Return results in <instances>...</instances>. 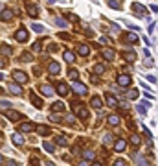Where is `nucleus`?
<instances>
[{"label":"nucleus","instance_id":"72a5a7b5","mask_svg":"<svg viewBox=\"0 0 158 166\" xmlns=\"http://www.w3.org/2000/svg\"><path fill=\"white\" fill-rule=\"evenodd\" d=\"M145 109H147V107H145V105H142V103H138V107H136V111H138L142 116H145V114H147V111H145Z\"/></svg>","mask_w":158,"mask_h":166},{"label":"nucleus","instance_id":"ea45409f","mask_svg":"<svg viewBox=\"0 0 158 166\" xmlns=\"http://www.w3.org/2000/svg\"><path fill=\"white\" fill-rule=\"evenodd\" d=\"M136 98H138V91H134V89L129 91V100H136Z\"/></svg>","mask_w":158,"mask_h":166},{"label":"nucleus","instance_id":"5fc2aeb1","mask_svg":"<svg viewBox=\"0 0 158 166\" xmlns=\"http://www.w3.org/2000/svg\"><path fill=\"white\" fill-rule=\"evenodd\" d=\"M147 79H149L151 83H156V78H154V76H147Z\"/></svg>","mask_w":158,"mask_h":166},{"label":"nucleus","instance_id":"c03bdc74","mask_svg":"<svg viewBox=\"0 0 158 166\" xmlns=\"http://www.w3.org/2000/svg\"><path fill=\"white\" fill-rule=\"evenodd\" d=\"M50 120L52 122H61V114H50Z\"/></svg>","mask_w":158,"mask_h":166},{"label":"nucleus","instance_id":"7ed1b4c3","mask_svg":"<svg viewBox=\"0 0 158 166\" xmlns=\"http://www.w3.org/2000/svg\"><path fill=\"white\" fill-rule=\"evenodd\" d=\"M15 39L18 41V43H26V41H28V30H26V28H20V30H17Z\"/></svg>","mask_w":158,"mask_h":166},{"label":"nucleus","instance_id":"58836bf2","mask_svg":"<svg viewBox=\"0 0 158 166\" xmlns=\"http://www.w3.org/2000/svg\"><path fill=\"white\" fill-rule=\"evenodd\" d=\"M55 24L61 26V28H66L68 26V22H66V20H63V19H55Z\"/></svg>","mask_w":158,"mask_h":166},{"label":"nucleus","instance_id":"393cba45","mask_svg":"<svg viewBox=\"0 0 158 166\" xmlns=\"http://www.w3.org/2000/svg\"><path fill=\"white\" fill-rule=\"evenodd\" d=\"M0 54H2V55H9L11 54V46L2 44V46H0Z\"/></svg>","mask_w":158,"mask_h":166},{"label":"nucleus","instance_id":"864d4df0","mask_svg":"<svg viewBox=\"0 0 158 166\" xmlns=\"http://www.w3.org/2000/svg\"><path fill=\"white\" fill-rule=\"evenodd\" d=\"M112 31H114V33H118V31H120V28H118V24H112Z\"/></svg>","mask_w":158,"mask_h":166},{"label":"nucleus","instance_id":"8fccbe9b","mask_svg":"<svg viewBox=\"0 0 158 166\" xmlns=\"http://www.w3.org/2000/svg\"><path fill=\"white\" fill-rule=\"evenodd\" d=\"M66 122H68V124H74V122H75V118H74L72 114H68V116H66Z\"/></svg>","mask_w":158,"mask_h":166},{"label":"nucleus","instance_id":"c9c22d12","mask_svg":"<svg viewBox=\"0 0 158 166\" xmlns=\"http://www.w3.org/2000/svg\"><path fill=\"white\" fill-rule=\"evenodd\" d=\"M103 142H105V146H111L112 144V135H105L103 137Z\"/></svg>","mask_w":158,"mask_h":166},{"label":"nucleus","instance_id":"a211bd4d","mask_svg":"<svg viewBox=\"0 0 158 166\" xmlns=\"http://www.w3.org/2000/svg\"><path fill=\"white\" fill-rule=\"evenodd\" d=\"M52 111H55V113H63V111H64V103L63 102H55L52 105Z\"/></svg>","mask_w":158,"mask_h":166},{"label":"nucleus","instance_id":"20e7f679","mask_svg":"<svg viewBox=\"0 0 158 166\" xmlns=\"http://www.w3.org/2000/svg\"><path fill=\"white\" fill-rule=\"evenodd\" d=\"M74 91L77 92L79 96H85V94L88 92V89L83 85V83H79V81H74Z\"/></svg>","mask_w":158,"mask_h":166},{"label":"nucleus","instance_id":"4d7b16f0","mask_svg":"<svg viewBox=\"0 0 158 166\" xmlns=\"http://www.w3.org/2000/svg\"><path fill=\"white\" fill-rule=\"evenodd\" d=\"M31 166H39V161H37V159H31Z\"/></svg>","mask_w":158,"mask_h":166},{"label":"nucleus","instance_id":"4c0bfd02","mask_svg":"<svg viewBox=\"0 0 158 166\" xmlns=\"http://www.w3.org/2000/svg\"><path fill=\"white\" fill-rule=\"evenodd\" d=\"M31 28H33L37 33H43V31H44V26H40V24H31Z\"/></svg>","mask_w":158,"mask_h":166},{"label":"nucleus","instance_id":"9d476101","mask_svg":"<svg viewBox=\"0 0 158 166\" xmlns=\"http://www.w3.org/2000/svg\"><path fill=\"white\" fill-rule=\"evenodd\" d=\"M105 102H107L108 107H116V105H118V100H116V96H112V94H107L105 96Z\"/></svg>","mask_w":158,"mask_h":166},{"label":"nucleus","instance_id":"f257e3e1","mask_svg":"<svg viewBox=\"0 0 158 166\" xmlns=\"http://www.w3.org/2000/svg\"><path fill=\"white\" fill-rule=\"evenodd\" d=\"M72 107H74V111H75V116H79V118H83V120L88 116L86 107H85V105H81L79 102H74V103H72Z\"/></svg>","mask_w":158,"mask_h":166},{"label":"nucleus","instance_id":"3c124183","mask_svg":"<svg viewBox=\"0 0 158 166\" xmlns=\"http://www.w3.org/2000/svg\"><path fill=\"white\" fill-rule=\"evenodd\" d=\"M90 81L94 83V85H98V83H99V78H96V76H92V78H90Z\"/></svg>","mask_w":158,"mask_h":166},{"label":"nucleus","instance_id":"0eeeda50","mask_svg":"<svg viewBox=\"0 0 158 166\" xmlns=\"http://www.w3.org/2000/svg\"><path fill=\"white\" fill-rule=\"evenodd\" d=\"M9 92H13V94H17V96H20L24 91H22V87H20V83H9Z\"/></svg>","mask_w":158,"mask_h":166},{"label":"nucleus","instance_id":"603ef678","mask_svg":"<svg viewBox=\"0 0 158 166\" xmlns=\"http://www.w3.org/2000/svg\"><path fill=\"white\" fill-rule=\"evenodd\" d=\"M151 9H153V13H156V15H158V6H156V4L151 6Z\"/></svg>","mask_w":158,"mask_h":166},{"label":"nucleus","instance_id":"ddd939ff","mask_svg":"<svg viewBox=\"0 0 158 166\" xmlns=\"http://www.w3.org/2000/svg\"><path fill=\"white\" fill-rule=\"evenodd\" d=\"M48 70H50V74H52V76L59 74V72H61V68H59V63H55V61H53V63H50V67H48Z\"/></svg>","mask_w":158,"mask_h":166},{"label":"nucleus","instance_id":"473e14b6","mask_svg":"<svg viewBox=\"0 0 158 166\" xmlns=\"http://www.w3.org/2000/svg\"><path fill=\"white\" fill-rule=\"evenodd\" d=\"M134 159H136V162H138V164H142V166H151V164L145 161V159H143V157H140V155H136Z\"/></svg>","mask_w":158,"mask_h":166},{"label":"nucleus","instance_id":"6e6d98bb","mask_svg":"<svg viewBox=\"0 0 158 166\" xmlns=\"http://www.w3.org/2000/svg\"><path fill=\"white\" fill-rule=\"evenodd\" d=\"M8 166H18V162H15V161H8Z\"/></svg>","mask_w":158,"mask_h":166},{"label":"nucleus","instance_id":"b1692460","mask_svg":"<svg viewBox=\"0 0 158 166\" xmlns=\"http://www.w3.org/2000/svg\"><path fill=\"white\" fill-rule=\"evenodd\" d=\"M103 57H105L107 61H112L114 59V52L111 50V48H107V50H103Z\"/></svg>","mask_w":158,"mask_h":166},{"label":"nucleus","instance_id":"f704fd0d","mask_svg":"<svg viewBox=\"0 0 158 166\" xmlns=\"http://www.w3.org/2000/svg\"><path fill=\"white\" fill-rule=\"evenodd\" d=\"M68 78H70L72 81H75V79L79 78V72L77 70H70V72H68Z\"/></svg>","mask_w":158,"mask_h":166},{"label":"nucleus","instance_id":"de8ad7c7","mask_svg":"<svg viewBox=\"0 0 158 166\" xmlns=\"http://www.w3.org/2000/svg\"><path fill=\"white\" fill-rule=\"evenodd\" d=\"M114 166H125V161H123V159H118V161L114 162Z\"/></svg>","mask_w":158,"mask_h":166},{"label":"nucleus","instance_id":"680f3d73","mask_svg":"<svg viewBox=\"0 0 158 166\" xmlns=\"http://www.w3.org/2000/svg\"><path fill=\"white\" fill-rule=\"evenodd\" d=\"M0 79H4V76H2V74H0Z\"/></svg>","mask_w":158,"mask_h":166},{"label":"nucleus","instance_id":"49530a36","mask_svg":"<svg viewBox=\"0 0 158 166\" xmlns=\"http://www.w3.org/2000/svg\"><path fill=\"white\" fill-rule=\"evenodd\" d=\"M66 17L70 19L72 22H79V19H77V15H72V13H70V15H66Z\"/></svg>","mask_w":158,"mask_h":166},{"label":"nucleus","instance_id":"c85d7f7f","mask_svg":"<svg viewBox=\"0 0 158 166\" xmlns=\"http://www.w3.org/2000/svg\"><path fill=\"white\" fill-rule=\"evenodd\" d=\"M127 41L129 43H138V35H136V33H127Z\"/></svg>","mask_w":158,"mask_h":166},{"label":"nucleus","instance_id":"bf43d9fd","mask_svg":"<svg viewBox=\"0 0 158 166\" xmlns=\"http://www.w3.org/2000/svg\"><path fill=\"white\" fill-rule=\"evenodd\" d=\"M92 166H103V164H101V162H94Z\"/></svg>","mask_w":158,"mask_h":166},{"label":"nucleus","instance_id":"c756f323","mask_svg":"<svg viewBox=\"0 0 158 166\" xmlns=\"http://www.w3.org/2000/svg\"><path fill=\"white\" fill-rule=\"evenodd\" d=\"M37 131H39V135H50V127H46V126L37 127Z\"/></svg>","mask_w":158,"mask_h":166},{"label":"nucleus","instance_id":"1a4fd4ad","mask_svg":"<svg viewBox=\"0 0 158 166\" xmlns=\"http://www.w3.org/2000/svg\"><path fill=\"white\" fill-rule=\"evenodd\" d=\"M57 92L61 96H66L68 94V85H66V83H63V81H59L57 83Z\"/></svg>","mask_w":158,"mask_h":166},{"label":"nucleus","instance_id":"a19ab883","mask_svg":"<svg viewBox=\"0 0 158 166\" xmlns=\"http://www.w3.org/2000/svg\"><path fill=\"white\" fill-rule=\"evenodd\" d=\"M57 144H59V146H66L68 140H66L64 137H57Z\"/></svg>","mask_w":158,"mask_h":166},{"label":"nucleus","instance_id":"aec40b11","mask_svg":"<svg viewBox=\"0 0 158 166\" xmlns=\"http://www.w3.org/2000/svg\"><path fill=\"white\" fill-rule=\"evenodd\" d=\"M107 122L111 124V126H118V124H120V116H118V114H111V116L107 118Z\"/></svg>","mask_w":158,"mask_h":166},{"label":"nucleus","instance_id":"2f4dec72","mask_svg":"<svg viewBox=\"0 0 158 166\" xmlns=\"http://www.w3.org/2000/svg\"><path fill=\"white\" fill-rule=\"evenodd\" d=\"M130 142H132V146H140L142 138H140L138 135H132V137H130Z\"/></svg>","mask_w":158,"mask_h":166},{"label":"nucleus","instance_id":"09e8293b","mask_svg":"<svg viewBox=\"0 0 158 166\" xmlns=\"http://www.w3.org/2000/svg\"><path fill=\"white\" fill-rule=\"evenodd\" d=\"M6 65H8V61H6V57H0V68H4Z\"/></svg>","mask_w":158,"mask_h":166},{"label":"nucleus","instance_id":"412c9836","mask_svg":"<svg viewBox=\"0 0 158 166\" xmlns=\"http://www.w3.org/2000/svg\"><path fill=\"white\" fill-rule=\"evenodd\" d=\"M132 9H134V13H138V15H145V8H143L142 4H132Z\"/></svg>","mask_w":158,"mask_h":166},{"label":"nucleus","instance_id":"f8f14e48","mask_svg":"<svg viewBox=\"0 0 158 166\" xmlns=\"http://www.w3.org/2000/svg\"><path fill=\"white\" fill-rule=\"evenodd\" d=\"M125 146H127V140L118 138V140H116V144H114V150H116V151H123V150H125Z\"/></svg>","mask_w":158,"mask_h":166},{"label":"nucleus","instance_id":"6ab92c4d","mask_svg":"<svg viewBox=\"0 0 158 166\" xmlns=\"http://www.w3.org/2000/svg\"><path fill=\"white\" fill-rule=\"evenodd\" d=\"M28 13H30V17H37L39 15V8H37L35 4H30L28 6Z\"/></svg>","mask_w":158,"mask_h":166},{"label":"nucleus","instance_id":"4be33fe9","mask_svg":"<svg viewBox=\"0 0 158 166\" xmlns=\"http://www.w3.org/2000/svg\"><path fill=\"white\" fill-rule=\"evenodd\" d=\"M63 55H64V61H66V63H74V61H75V55H74L70 50H66Z\"/></svg>","mask_w":158,"mask_h":166},{"label":"nucleus","instance_id":"a18cd8bd","mask_svg":"<svg viewBox=\"0 0 158 166\" xmlns=\"http://www.w3.org/2000/svg\"><path fill=\"white\" fill-rule=\"evenodd\" d=\"M2 109H9V102H0V111Z\"/></svg>","mask_w":158,"mask_h":166},{"label":"nucleus","instance_id":"e433bc0d","mask_svg":"<svg viewBox=\"0 0 158 166\" xmlns=\"http://www.w3.org/2000/svg\"><path fill=\"white\" fill-rule=\"evenodd\" d=\"M33 57H31V54H22L20 55V61H26V63H30Z\"/></svg>","mask_w":158,"mask_h":166},{"label":"nucleus","instance_id":"dca6fc26","mask_svg":"<svg viewBox=\"0 0 158 166\" xmlns=\"http://www.w3.org/2000/svg\"><path fill=\"white\" fill-rule=\"evenodd\" d=\"M33 129H35V126H33L31 122H26V124L20 126V131H22V133H30V131H33Z\"/></svg>","mask_w":158,"mask_h":166},{"label":"nucleus","instance_id":"052dcab7","mask_svg":"<svg viewBox=\"0 0 158 166\" xmlns=\"http://www.w3.org/2000/svg\"><path fill=\"white\" fill-rule=\"evenodd\" d=\"M2 161H4V159H2V155H0V162H2Z\"/></svg>","mask_w":158,"mask_h":166},{"label":"nucleus","instance_id":"9b49d317","mask_svg":"<svg viewBox=\"0 0 158 166\" xmlns=\"http://www.w3.org/2000/svg\"><path fill=\"white\" fill-rule=\"evenodd\" d=\"M6 116L11 120V122H17L20 120V113H17V111H6Z\"/></svg>","mask_w":158,"mask_h":166},{"label":"nucleus","instance_id":"f03ea898","mask_svg":"<svg viewBox=\"0 0 158 166\" xmlns=\"http://www.w3.org/2000/svg\"><path fill=\"white\" fill-rule=\"evenodd\" d=\"M13 79L20 85H24V83H28V74H24L22 70H13Z\"/></svg>","mask_w":158,"mask_h":166},{"label":"nucleus","instance_id":"7c9ffc66","mask_svg":"<svg viewBox=\"0 0 158 166\" xmlns=\"http://www.w3.org/2000/svg\"><path fill=\"white\" fill-rule=\"evenodd\" d=\"M44 150H46V151H50V153H53V150H55V146H53L52 142H48V140H44Z\"/></svg>","mask_w":158,"mask_h":166},{"label":"nucleus","instance_id":"2eb2a0df","mask_svg":"<svg viewBox=\"0 0 158 166\" xmlns=\"http://www.w3.org/2000/svg\"><path fill=\"white\" fill-rule=\"evenodd\" d=\"M77 54H79V55H88V54H90V48H88V44H79V46H77Z\"/></svg>","mask_w":158,"mask_h":166},{"label":"nucleus","instance_id":"4468645a","mask_svg":"<svg viewBox=\"0 0 158 166\" xmlns=\"http://www.w3.org/2000/svg\"><path fill=\"white\" fill-rule=\"evenodd\" d=\"M11 140H13V144H15V146H22V144H24V138L20 137L18 133H13V137H11Z\"/></svg>","mask_w":158,"mask_h":166},{"label":"nucleus","instance_id":"39448f33","mask_svg":"<svg viewBox=\"0 0 158 166\" xmlns=\"http://www.w3.org/2000/svg\"><path fill=\"white\" fill-rule=\"evenodd\" d=\"M13 15H15V13H13L9 8H6V9H2V13H0V19H2V22H9V20L13 19Z\"/></svg>","mask_w":158,"mask_h":166},{"label":"nucleus","instance_id":"bb28decb","mask_svg":"<svg viewBox=\"0 0 158 166\" xmlns=\"http://www.w3.org/2000/svg\"><path fill=\"white\" fill-rule=\"evenodd\" d=\"M108 6H111L112 9H120L121 8V4H120V0H108Z\"/></svg>","mask_w":158,"mask_h":166},{"label":"nucleus","instance_id":"5701e85b","mask_svg":"<svg viewBox=\"0 0 158 166\" xmlns=\"http://www.w3.org/2000/svg\"><path fill=\"white\" fill-rule=\"evenodd\" d=\"M90 105H92L94 109H99V107H101V98H99V96H94V98L90 100Z\"/></svg>","mask_w":158,"mask_h":166},{"label":"nucleus","instance_id":"f3484780","mask_svg":"<svg viewBox=\"0 0 158 166\" xmlns=\"http://www.w3.org/2000/svg\"><path fill=\"white\" fill-rule=\"evenodd\" d=\"M40 92L44 96H53V89L50 85H40Z\"/></svg>","mask_w":158,"mask_h":166},{"label":"nucleus","instance_id":"37998d69","mask_svg":"<svg viewBox=\"0 0 158 166\" xmlns=\"http://www.w3.org/2000/svg\"><path fill=\"white\" fill-rule=\"evenodd\" d=\"M31 50H33V52H40V43H39V41H37V43H33Z\"/></svg>","mask_w":158,"mask_h":166},{"label":"nucleus","instance_id":"423d86ee","mask_svg":"<svg viewBox=\"0 0 158 166\" xmlns=\"http://www.w3.org/2000/svg\"><path fill=\"white\" fill-rule=\"evenodd\" d=\"M118 85H120V87H129V85H130V76H129V74L118 76Z\"/></svg>","mask_w":158,"mask_h":166},{"label":"nucleus","instance_id":"13d9d810","mask_svg":"<svg viewBox=\"0 0 158 166\" xmlns=\"http://www.w3.org/2000/svg\"><path fill=\"white\" fill-rule=\"evenodd\" d=\"M46 166H55V164H53L52 161H48V162H46Z\"/></svg>","mask_w":158,"mask_h":166},{"label":"nucleus","instance_id":"cd10ccee","mask_svg":"<svg viewBox=\"0 0 158 166\" xmlns=\"http://www.w3.org/2000/svg\"><path fill=\"white\" fill-rule=\"evenodd\" d=\"M125 61H129V63H132V61H136V54L129 50V54H125Z\"/></svg>","mask_w":158,"mask_h":166},{"label":"nucleus","instance_id":"6e6552de","mask_svg":"<svg viewBox=\"0 0 158 166\" xmlns=\"http://www.w3.org/2000/svg\"><path fill=\"white\" fill-rule=\"evenodd\" d=\"M30 100H31V103H33V105H35L37 109H40V107H43V100H40L35 92H30Z\"/></svg>","mask_w":158,"mask_h":166},{"label":"nucleus","instance_id":"79ce46f5","mask_svg":"<svg viewBox=\"0 0 158 166\" xmlns=\"http://www.w3.org/2000/svg\"><path fill=\"white\" fill-rule=\"evenodd\" d=\"M85 159H86V161H92V159H94V151H90V150L85 151Z\"/></svg>","mask_w":158,"mask_h":166},{"label":"nucleus","instance_id":"a878e982","mask_svg":"<svg viewBox=\"0 0 158 166\" xmlns=\"http://www.w3.org/2000/svg\"><path fill=\"white\" fill-rule=\"evenodd\" d=\"M94 72H96V74H103V72H105V65L96 63V65H94Z\"/></svg>","mask_w":158,"mask_h":166}]
</instances>
